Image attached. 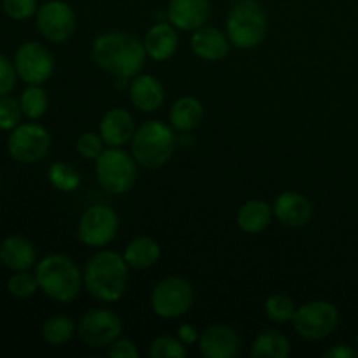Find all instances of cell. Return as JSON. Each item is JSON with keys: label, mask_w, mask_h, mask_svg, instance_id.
<instances>
[{"label": "cell", "mask_w": 358, "mask_h": 358, "mask_svg": "<svg viewBox=\"0 0 358 358\" xmlns=\"http://www.w3.org/2000/svg\"><path fill=\"white\" fill-rule=\"evenodd\" d=\"M91 56L98 69L115 77L119 83H129L143 70L147 52L143 41L129 31H105L93 41Z\"/></svg>", "instance_id": "1"}, {"label": "cell", "mask_w": 358, "mask_h": 358, "mask_svg": "<svg viewBox=\"0 0 358 358\" xmlns=\"http://www.w3.org/2000/svg\"><path fill=\"white\" fill-rule=\"evenodd\" d=\"M84 289L100 303H117L126 292L129 266L124 255L114 250H100L91 255L83 269Z\"/></svg>", "instance_id": "2"}, {"label": "cell", "mask_w": 358, "mask_h": 358, "mask_svg": "<svg viewBox=\"0 0 358 358\" xmlns=\"http://www.w3.org/2000/svg\"><path fill=\"white\" fill-rule=\"evenodd\" d=\"M38 289L56 303H72L84 287L83 271L72 257L49 254L35 264Z\"/></svg>", "instance_id": "3"}, {"label": "cell", "mask_w": 358, "mask_h": 358, "mask_svg": "<svg viewBox=\"0 0 358 358\" xmlns=\"http://www.w3.org/2000/svg\"><path fill=\"white\" fill-rule=\"evenodd\" d=\"M175 149H177L175 129L159 119L140 124L131 138L133 157L138 166L145 170H159L170 163Z\"/></svg>", "instance_id": "4"}, {"label": "cell", "mask_w": 358, "mask_h": 358, "mask_svg": "<svg viewBox=\"0 0 358 358\" xmlns=\"http://www.w3.org/2000/svg\"><path fill=\"white\" fill-rule=\"evenodd\" d=\"M268 34V13L259 0H236L226 20V35L238 49H254Z\"/></svg>", "instance_id": "5"}, {"label": "cell", "mask_w": 358, "mask_h": 358, "mask_svg": "<svg viewBox=\"0 0 358 358\" xmlns=\"http://www.w3.org/2000/svg\"><path fill=\"white\" fill-rule=\"evenodd\" d=\"M138 163L131 152L122 147H105L103 152L94 159V175L98 185L107 194L119 196L131 191L136 182Z\"/></svg>", "instance_id": "6"}, {"label": "cell", "mask_w": 358, "mask_h": 358, "mask_svg": "<svg viewBox=\"0 0 358 358\" xmlns=\"http://www.w3.org/2000/svg\"><path fill=\"white\" fill-rule=\"evenodd\" d=\"M194 306V289L182 276H168L157 282L150 292V308L156 317L175 320Z\"/></svg>", "instance_id": "7"}, {"label": "cell", "mask_w": 358, "mask_h": 358, "mask_svg": "<svg viewBox=\"0 0 358 358\" xmlns=\"http://www.w3.org/2000/svg\"><path fill=\"white\" fill-rule=\"evenodd\" d=\"M119 233V215L107 205H93L77 222V240L87 248L100 250L110 245Z\"/></svg>", "instance_id": "8"}, {"label": "cell", "mask_w": 358, "mask_h": 358, "mask_svg": "<svg viewBox=\"0 0 358 358\" xmlns=\"http://www.w3.org/2000/svg\"><path fill=\"white\" fill-rule=\"evenodd\" d=\"M339 311L329 301H310L297 308L292 318V327L297 336L308 341H320L329 338L338 329Z\"/></svg>", "instance_id": "9"}, {"label": "cell", "mask_w": 358, "mask_h": 358, "mask_svg": "<svg viewBox=\"0 0 358 358\" xmlns=\"http://www.w3.org/2000/svg\"><path fill=\"white\" fill-rule=\"evenodd\" d=\"M122 334V320L108 308L86 311L77 322V336L90 348H108Z\"/></svg>", "instance_id": "10"}, {"label": "cell", "mask_w": 358, "mask_h": 358, "mask_svg": "<svg viewBox=\"0 0 358 358\" xmlns=\"http://www.w3.org/2000/svg\"><path fill=\"white\" fill-rule=\"evenodd\" d=\"M13 63L17 79L28 86H42L55 73V56L41 42H23L14 52Z\"/></svg>", "instance_id": "11"}, {"label": "cell", "mask_w": 358, "mask_h": 358, "mask_svg": "<svg viewBox=\"0 0 358 358\" xmlns=\"http://www.w3.org/2000/svg\"><path fill=\"white\" fill-rule=\"evenodd\" d=\"M51 147V135L38 122H21L10 131L7 138V150L14 161L21 164H31L45 157Z\"/></svg>", "instance_id": "12"}, {"label": "cell", "mask_w": 358, "mask_h": 358, "mask_svg": "<svg viewBox=\"0 0 358 358\" xmlns=\"http://www.w3.org/2000/svg\"><path fill=\"white\" fill-rule=\"evenodd\" d=\"M35 23L45 41L52 44H63L76 34L77 16L72 6L65 0H49L38 7Z\"/></svg>", "instance_id": "13"}, {"label": "cell", "mask_w": 358, "mask_h": 358, "mask_svg": "<svg viewBox=\"0 0 358 358\" xmlns=\"http://www.w3.org/2000/svg\"><path fill=\"white\" fill-rule=\"evenodd\" d=\"M198 346L205 358H234L241 350V338L231 325L215 324L201 332Z\"/></svg>", "instance_id": "14"}, {"label": "cell", "mask_w": 358, "mask_h": 358, "mask_svg": "<svg viewBox=\"0 0 358 358\" xmlns=\"http://www.w3.org/2000/svg\"><path fill=\"white\" fill-rule=\"evenodd\" d=\"M212 16L210 0H170L166 17L177 30L194 31L205 27Z\"/></svg>", "instance_id": "15"}, {"label": "cell", "mask_w": 358, "mask_h": 358, "mask_svg": "<svg viewBox=\"0 0 358 358\" xmlns=\"http://www.w3.org/2000/svg\"><path fill=\"white\" fill-rule=\"evenodd\" d=\"M128 94L133 107L138 108L140 112H145V114L157 112L166 100L163 83L150 73H138V76L133 77L129 80Z\"/></svg>", "instance_id": "16"}, {"label": "cell", "mask_w": 358, "mask_h": 358, "mask_svg": "<svg viewBox=\"0 0 358 358\" xmlns=\"http://www.w3.org/2000/svg\"><path fill=\"white\" fill-rule=\"evenodd\" d=\"M273 213L280 224L292 229H299L310 224L313 217V206L304 194L297 191H285L273 203Z\"/></svg>", "instance_id": "17"}, {"label": "cell", "mask_w": 358, "mask_h": 358, "mask_svg": "<svg viewBox=\"0 0 358 358\" xmlns=\"http://www.w3.org/2000/svg\"><path fill=\"white\" fill-rule=\"evenodd\" d=\"M136 131L135 117L126 108H110L101 117L98 133L107 147H124Z\"/></svg>", "instance_id": "18"}, {"label": "cell", "mask_w": 358, "mask_h": 358, "mask_svg": "<svg viewBox=\"0 0 358 358\" xmlns=\"http://www.w3.org/2000/svg\"><path fill=\"white\" fill-rule=\"evenodd\" d=\"M180 45V37L178 30L170 23V21H159L152 24L143 35V48H145L147 56L154 62H166L173 58Z\"/></svg>", "instance_id": "19"}, {"label": "cell", "mask_w": 358, "mask_h": 358, "mask_svg": "<svg viewBox=\"0 0 358 358\" xmlns=\"http://www.w3.org/2000/svg\"><path fill=\"white\" fill-rule=\"evenodd\" d=\"M189 44H191V51L194 52V56H198L203 62H220L229 55L231 49V42L226 31L215 27H208V24L192 31Z\"/></svg>", "instance_id": "20"}, {"label": "cell", "mask_w": 358, "mask_h": 358, "mask_svg": "<svg viewBox=\"0 0 358 358\" xmlns=\"http://www.w3.org/2000/svg\"><path fill=\"white\" fill-rule=\"evenodd\" d=\"M0 261L10 271H28L37 264V250L28 238L13 234L0 243Z\"/></svg>", "instance_id": "21"}, {"label": "cell", "mask_w": 358, "mask_h": 358, "mask_svg": "<svg viewBox=\"0 0 358 358\" xmlns=\"http://www.w3.org/2000/svg\"><path fill=\"white\" fill-rule=\"evenodd\" d=\"M273 217V205H269L266 199H250L238 210L236 224L243 233L261 234L271 224Z\"/></svg>", "instance_id": "22"}, {"label": "cell", "mask_w": 358, "mask_h": 358, "mask_svg": "<svg viewBox=\"0 0 358 358\" xmlns=\"http://www.w3.org/2000/svg\"><path fill=\"white\" fill-rule=\"evenodd\" d=\"M205 117V107L194 96H180L170 108L168 121L175 131L187 133L198 128Z\"/></svg>", "instance_id": "23"}, {"label": "cell", "mask_w": 358, "mask_h": 358, "mask_svg": "<svg viewBox=\"0 0 358 358\" xmlns=\"http://www.w3.org/2000/svg\"><path fill=\"white\" fill-rule=\"evenodd\" d=\"M124 261L126 264L136 271H143L152 266L161 257V245L150 236H138L129 241L124 248Z\"/></svg>", "instance_id": "24"}, {"label": "cell", "mask_w": 358, "mask_h": 358, "mask_svg": "<svg viewBox=\"0 0 358 358\" xmlns=\"http://www.w3.org/2000/svg\"><path fill=\"white\" fill-rule=\"evenodd\" d=\"M290 341L278 331H264L252 343V358H287L290 355Z\"/></svg>", "instance_id": "25"}, {"label": "cell", "mask_w": 358, "mask_h": 358, "mask_svg": "<svg viewBox=\"0 0 358 358\" xmlns=\"http://www.w3.org/2000/svg\"><path fill=\"white\" fill-rule=\"evenodd\" d=\"M42 339L49 346H65L77 334V324L66 315H52L42 324Z\"/></svg>", "instance_id": "26"}, {"label": "cell", "mask_w": 358, "mask_h": 358, "mask_svg": "<svg viewBox=\"0 0 358 358\" xmlns=\"http://www.w3.org/2000/svg\"><path fill=\"white\" fill-rule=\"evenodd\" d=\"M48 178L49 184L59 192H73L83 184V175L79 170L65 161L52 163L48 170Z\"/></svg>", "instance_id": "27"}, {"label": "cell", "mask_w": 358, "mask_h": 358, "mask_svg": "<svg viewBox=\"0 0 358 358\" xmlns=\"http://www.w3.org/2000/svg\"><path fill=\"white\" fill-rule=\"evenodd\" d=\"M20 105L24 117L30 119V121H38L41 117H44L49 108L48 93L42 86H28L21 93Z\"/></svg>", "instance_id": "28"}, {"label": "cell", "mask_w": 358, "mask_h": 358, "mask_svg": "<svg viewBox=\"0 0 358 358\" xmlns=\"http://www.w3.org/2000/svg\"><path fill=\"white\" fill-rule=\"evenodd\" d=\"M296 311V303L287 294H273L264 303L266 317L275 324H289V322H292Z\"/></svg>", "instance_id": "29"}, {"label": "cell", "mask_w": 358, "mask_h": 358, "mask_svg": "<svg viewBox=\"0 0 358 358\" xmlns=\"http://www.w3.org/2000/svg\"><path fill=\"white\" fill-rule=\"evenodd\" d=\"M150 358H185L187 357V345L175 336H159L149 346Z\"/></svg>", "instance_id": "30"}, {"label": "cell", "mask_w": 358, "mask_h": 358, "mask_svg": "<svg viewBox=\"0 0 358 358\" xmlns=\"http://www.w3.org/2000/svg\"><path fill=\"white\" fill-rule=\"evenodd\" d=\"M38 290V282L35 273L14 271V275L7 280V292L16 299H28Z\"/></svg>", "instance_id": "31"}, {"label": "cell", "mask_w": 358, "mask_h": 358, "mask_svg": "<svg viewBox=\"0 0 358 358\" xmlns=\"http://www.w3.org/2000/svg\"><path fill=\"white\" fill-rule=\"evenodd\" d=\"M23 117L20 100L9 96V94L0 96V129L2 131H13L16 126L21 124Z\"/></svg>", "instance_id": "32"}, {"label": "cell", "mask_w": 358, "mask_h": 358, "mask_svg": "<svg viewBox=\"0 0 358 358\" xmlns=\"http://www.w3.org/2000/svg\"><path fill=\"white\" fill-rule=\"evenodd\" d=\"M105 142L103 138L100 136V133L94 131H86L77 138L76 142V149L79 156H83L84 159H91L94 161L101 152L105 150Z\"/></svg>", "instance_id": "33"}, {"label": "cell", "mask_w": 358, "mask_h": 358, "mask_svg": "<svg viewBox=\"0 0 358 358\" xmlns=\"http://www.w3.org/2000/svg\"><path fill=\"white\" fill-rule=\"evenodd\" d=\"M2 9L10 20L24 21L37 14L38 2L37 0H2Z\"/></svg>", "instance_id": "34"}, {"label": "cell", "mask_w": 358, "mask_h": 358, "mask_svg": "<svg viewBox=\"0 0 358 358\" xmlns=\"http://www.w3.org/2000/svg\"><path fill=\"white\" fill-rule=\"evenodd\" d=\"M17 80L16 69H14V63L7 58L6 55L0 52V96L3 94H9L14 90Z\"/></svg>", "instance_id": "35"}, {"label": "cell", "mask_w": 358, "mask_h": 358, "mask_svg": "<svg viewBox=\"0 0 358 358\" xmlns=\"http://www.w3.org/2000/svg\"><path fill=\"white\" fill-rule=\"evenodd\" d=\"M108 357L112 358H138L140 352L131 339L119 338L108 346Z\"/></svg>", "instance_id": "36"}, {"label": "cell", "mask_w": 358, "mask_h": 358, "mask_svg": "<svg viewBox=\"0 0 358 358\" xmlns=\"http://www.w3.org/2000/svg\"><path fill=\"white\" fill-rule=\"evenodd\" d=\"M358 350L352 348V346L345 345V343H339V345L332 346L327 352L324 353L325 358H357Z\"/></svg>", "instance_id": "37"}, {"label": "cell", "mask_w": 358, "mask_h": 358, "mask_svg": "<svg viewBox=\"0 0 358 358\" xmlns=\"http://www.w3.org/2000/svg\"><path fill=\"white\" fill-rule=\"evenodd\" d=\"M199 336L201 334H198L196 327L191 324H180V327H178V331H177V338L187 346L196 345V343L199 341Z\"/></svg>", "instance_id": "38"}, {"label": "cell", "mask_w": 358, "mask_h": 358, "mask_svg": "<svg viewBox=\"0 0 358 358\" xmlns=\"http://www.w3.org/2000/svg\"><path fill=\"white\" fill-rule=\"evenodd\" d=\"M355 346H357V350H358V336H357V341H355Z\"/></svg>", "instance_id": "39"}]
</instances>
